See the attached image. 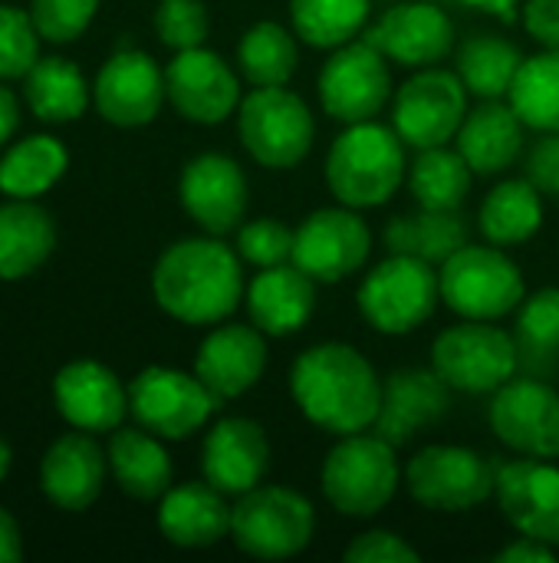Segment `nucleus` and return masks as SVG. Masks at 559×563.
I'll list each match as a JSON object with an SVG mask.
<instances>
[{
  "mask_svg": "<svg viewBox=\"0 0 559 563\" xmlns=\"http://www.w3.org/2000/svg\"><path fill=\"white\" fill-rule=\"evenodd\" d=\"M290 396L300 416L336 439L369 432L382 409V376L349 343L306 346L290 366Z\"/></svg>",
  "mask_w": 559,
  "mask_h": 563,
  "instance_id": "nucleus-1",
  "label": "nucleus"
},
{
  "mask_svg": "<svg viewBox=\"0 0 559 563\" xmlns=\"http://www.w3.org/2000/svg\"><path fill=\"white\" fill-rule=\"evenodd\" d=\"M237 247L221 238H185L161 251L152 271L155 303L178 323L217 327L244 303V267Z\"/></svg>",
  "mask_w": 559,
  "mask_h": 563,
  "instance_id": "nucleus-2",
  "label": "nucleus"
},
{
  "mask_svg": "<svg viewBox=\"0 0 559 563\" xmlns=\"http://www.w3.org/2000/svg\"><path fill=\"white\" fill-rule=\"evenodd\" d=\"M409 178L405 142L376 119L346 125L326 152V188L336 205L366 211L389 205Z\"/></svg>",
  "mask_w": 559,
  "mask_h": 563,
  "instance_id": "nucleus-3",
  "label": "nucleus"
},
{
  "mask_svg": "<svg viewBox=\"0 0 559 563\" xmlns=\"http://www.w3.org/2000/svg\"><path fill=\"white\" fill-rule=\"evenodd\" d=\"M405 472L399 468V449L379 432L343 435L323 459L320 488L326 505L343 518H376L399 495Z\"/></svg>",
  "mask_w": 559,
  "mask_h": 563,
  "instance_id": "nucleus-4",
  "label": "nucleus"
},
{
  "mask_svg": "<svg viewBox=\"0 0 559 563\" xmlns=\"http://www.w3.org/2000/svg\"><path fill=\"white\" fill-rule=\"evenodd\" d=\"M237 135L247 155L270 172L306 162L316 142V119L303 96L287 86H254L237 109Z\"/></svg>",
  "mask_w": 559,
  "mask_h": 563,
  "instance_id": "nucleus-5",
  "label": "nucleus"
},
{
  "mask_svg": "<svg viewBox=\"0 0 559 563\" xmlns=\"http://www.w3.org/2000/svg\"><path fill=\"white\" fill-rule=\"evenodd\" d=\"M441 303L458 313L461 320H504L514 313L524 297L527 284L511 254L497 244H465L445 264H438Z\"/></svg>",
  "mask_w": 559,
  "mask_h": 563,
  "instance_id": "nucleus-6",
  "label": "nucleus"
},
{
  "mask_svg": "<svg viewBox=\"0 0 559 563\" xmlns=\"http://www.w3.org/2000/svg\"><path fill=\"white\" fill-rule=\"evenodd\" d=\"M316 538V508L283 485H257L231 511V541L254 561H290Z\"/></svg>",
  "mask_w": 559,
  "mask_h": 563,
  "instance_id": "nucleus-7",
  "label": "nucleus"
},
{
  "mask_svg": "<svg viewBox=\"0 0 559 563\" xmlns=\"http://www.w3.org/2000/svg\"><path fill=\"white\" fill-rule=\"evenodd\" d=\"M441 303L435 264L412 254H389L379 261L356 290L362 320L382 336H409L432 320Z\"/></svg>",
  "mask_w": 559,
  "mask_h": 563,
  "instance_id": "nucleus-8",
  "label": "nucleus"
},
{
  "mask_svg": "<svg viewBox=\"0 0 559 563\" xmlns=\"http://www.w3.org/2000/svg\"><path fill=\"white\" fill-rule=\"evenodd\" d=\"M521 346L517 336L494 320H461L441 330L432 343V369L451 393L494 396L517 376Z\"/></svg>",
  "mask_w": 559,
  "mask_h": 563,
  "instance_id": "nucleus-9",
  "label": "nucleus"
},
{
  "mask_svg": "<svg viewBox=\"0 0 559 563\" xmlns=\"http://www.w3.org/2000/svg\"><path fill=\"white\" fill-rule=\"evenodd\" d=\"M494 475L484 455L465 445H425L405 465V488L415 505L438 515H461L494 498Z\"/></svg>",
  "mask_w": 559,
  "mask_h": 563,
  "instance_id": "nucleus-10",
  "label": "nucleus"
},
{
  "mask_svg": "<svg viewBox=\"0 0 559 563\" xmlns=\"http://www.w3.org/2000/svg\"><path fill=\"white\" fill-rule=\"evenodd\" d=\"M316 96L329 119L353 125L376 119L392 102V63L366 36L329 49L316 76Z\"/></svg>",
  "mask_w": 559,
  "mask_h": 563,
  "instance_id": "nucleus-11",
  "label": "nucleus"
},
{
  "mask_svg": "<svg viewBox=\"0 0 559 563\" xmlns=\"http://www.w3.org/2000/svg\"><path fill=\"white\" fill-rule=\"evenodd\" d=\"M217 409L221 399L198 379V373L148 366L128 383V412L158 439L181 442L201 432Z\"/></svg>",
  "mask_w": 559,
  "mask_h": 563,
  "instance_id": "nucleus-12",
  "label": "nucleus"
},
{
  "mask_svg": "<svg viewBox=\"0 0 559 563\" xmlns=\"http://www.w3.org/2000/svg\"><path fill=\"white\" fill-rule=\"evenodd\" d=\"M468 96L455 69H415L392 96V129L415 152L448 145L468 115Z\"/></svg>",
  "mask_w": 559,
  "mask_h": 563,
  "instance_id": "nucleus-13",
  "label": "nucleus"
},
{
  "mask_svg": "<svg viewBox=\"0 0 559 563\" xmlns=\"http://www.w3.org/2000/svg\"><path fill=\"white\" fill-rule=\"evenodd\" d=\"M372 231L356 208H316L297 228L293 264L320 287L343 284L369 264Z\"/></svg>",
  "mask_w": 559,
  "mask_h": 563,
  "instance_id": "nucleus-14",
  "label": "nucleus"
},
{
  "mask_svg": "<svg viewBox=\"0 0 559 563\" xmlns=\"http://www.w3.org/2000/svg\"><path fill=\"white\" fill-rule=\"evenodd\" d=\"M488 426L504 449L527 459H559V393L554 386L514 376L491 396Z\"/></svg>",
  "mask_w": 559,
  "mask_h": 563,
  "instance_id": "nucleus-15",
  "label": "nucleus"
},
{
  "mask_svg": "<svg viewBox=\"0 0 559 563\" xmlns=\"http://www.w3.org/2000/svg\"><path fill=\"white\" fill-rule=\"evenodd\" d=\"M165 89L175 112L194 125H221L241 109V73L214 49L175 53L165 66Z\"/></svg>",
  "mask_w": 559,
  "mask_h": 563,
  "instance_id": "nucleus-16",
  "label": "nucleus"
},
{
  "mask_svg": "<svg viewBox=\"0 0 559 563\" xmlns=\"http://www.w3.org/2000/svg\"><path fill=\"white\" fill-rule=\"evenodd\" d=\"M494 498L504 521L559 551V468L550 459H514L497 465Z\"/></svg>",
  "mask_w": 559,
  "mask_h": 563,
  "instance_id": "nucleus-17",
  "label": "nucleus"
},
{
  "mask_svg": "<svg viewBox=\"0 0 559 563\" xmlns=\"http://www.w3.org/2000/svg\"><path fill=\"white\" fill-rule=\"evenodd\" d=\"M178 198L185 214L214 238L234 234L247 214V175L244 168L221 152H204L181 168Z\"/></svg>",
  "mask_w": 559,
  "mask_h": 563,
  "instance_id": "nucleus-18",
  "label": "nucleus"
},
{
  "mask_svg": "<svg viewBox=\"0 0 559 563\" xmlns=\"http://www.w3.org/2000/svg\"><path fill=\"white\" fill-rule=\"evenodd\" d=\"M270 465L273 449L260 422L247 416H231L208 429L201 445V475L217 492L241 498L267 482Z\"/></svg>",
  "mask_w": 559,
  "mask_h": 563,
  "instance_id": "nucleus-19",
  "label": "nucleus"
},
{
  "mask_svg": "<svg viewBox=\"0 0 559 563\" xmlns=\"http://www.w3.org/2000/svg\"><path fill=\"white\" fill-rule=\"evenodd\" d=\"M366 40L382 49L389 63L425 69L438 66L455 49V23L435 0H405L389 7L366 30Z\"/></svg>",
  "mask_w": 559,
  "mask_h": 563,
  "instance_id": "nucleus-20",
  "label": "nucleus"
},
{
  "mask_svg": "<svg viewBox=\"0 0 559 563\" xmlns=\"http://www.w3.org/2000/svg\"><path fill=\"white\" fill-rule=\"evenodd\" d=\"M267 333H260L254 323H217L198 346L194 373L198 379L221 399H241L247 396L267 373Z\"/></svg>",
  "mask_w": 559,
  "mask_h": 563,
  "instance_id": "nucleus-21",
  "label": "nucleus"
},
{
  "mask_svg": "<svg viewBox=\"0 0 559 563\" xmlns=\"http://www.w3.org/2000/svg\"><path fill=\"white\" fill-rule=\"evenodd\" d=\"M168 99L165 69L142 49H119L96 76V109L119 129L148 125Z\"/></svg>",
  "mask_w": 559,
  "mask_h": 563,
  "instance_id": "nucleus-22",
  "label": "nucleus"
},
{
  "mask_svg": "<svg viewBox=\"0 0 559 563\" xmlns=\"http://www.w3.org/2000/svg\"><path fill=\"white\" fill-rule=\"evenodd\" d=\"M451 406V389L435 369H392L382 379V409L372 426L395 449L409 445L422 429L445 419Z\"/></svg>",
  "mask_w": 559,
  "mask_h": 563,
  "instance_id": "nucleus-23",
  "label": "nucleus"
},
{
  "mask_svg": "<svg viewBox=\"0 0 559 563\" xmlns=\"http://www.w3.org/2000/svg\"><path fill=\"white\" fill-rule=\"evenodd\" d=\"M53 399L59 416L82 432H115L128 412V389L96 360L63 366L53 379Z\"/></svg>",
  "mask_w": 559,
  "mask_h": 563,
  "instance_id": "nucleus-24",
  "label": "nucleus"
},
{
  "mask_svg": "<svg viewBox=\"0 0 559 563\" xmlns=\"http://www.w3.org/2000/svg\"><path fill=\"white\" fill-rule=\"evenodd\" d=\"M316 280L293 261L260 267L244 290L247 320L270 340L300 333L316 313Z\"/></svg>",
  "mask_w": 559,
  "mask_h": 563,
  "instance_id": "nucleus-25",
  "label": "nucleus"
},
{
  "mask_svg": "<svg viewBox=\"0 0 559 563\" xmlns=\"http://www.w3.org/2000/svg\"><path fill=\"white\" fill-rule=\"evenodd\" d=\"M231 511L227 495L211 482L171 485L158 505V531L175 548L204 551L231 538Z\"/></svg>",
  "mask_w": 559,
  "mask_h": 563,
  "instance_id": "nucleus-26",
  "label": "nucleus"
},
{
  "mask_svg": "<svg viewBox=\"0 0 559 563\" xmlns=\"http://www.w3.org/2000/svg\"><path fill=\"white\" fill-rule=\"evenodd\" d=\"M105 455L96 445V439L79 432H69L53 442L40 465V488L43 495L63 508V511H86L105 482Z\"/></svg>",
  "mask_w": 559,
  "mask_h": 563,
  "instance_id": "nucleus-27",
  "label": "nucleus"
},
{
  "mask_svg": "<svg viewBox=\"0 0 559 563\" xmlns=\"http://www.w3.org/2000/svg\"><path fill=\"white\" fill-rule=\"evenodd\" d=\"M524 132L527 125L514 112L507 99H481V106L468 109L455 148L465 155V162L474 168L478 178L507 172L521 152H524Z\"/></svg>",
  "mask_w": 559,
  "mask_h": 563,
  "instance_id": "nucleus-28",
  "label": "nucleus"
},
{
  "mask_svg": "<svg viewBox=\"0 0 559 563\" xmlns=\"http://www.w3.org/2000/svg\"><path fill=\"white\" fill-rule=\"evenodd\" d=\"M109 468L119 488L135 501H158L171 488V455L148 429H115L109 442Z\"/></svg>",
  "mask_w": 559,
  "mask_h": 563,
  "instance_id": "nucleus-29",
  "label": "nucleus"
},
{
  "mask_svg": "<svg viewBox=\"0 0 559 563\" xmlns=\"http://www.w3.org/2000/svg\"><path fill=\"white\" fill-rule=\"evenodd\" d=\"M478 228H481L484 241H491L497 247L527 244L544 228L540 188L530 178L497 181L478 208Z\"/></svg>",
  "mask_w": 559,
  "mask_h": 563,
  "instance_id": "nucleus-30",
  "label": "nucleus"
},
{
  "mask_svg": "<svg viewBox=\"0 0 559 563\" xmlns=\"http://www.w3.org/2000/svg\"><path fill=\"white\" fill-rule=\"evenodd\" d=\"M56 247L53 218L30 205V198H16L0 205V280H20L33 274Z\"/></svg>",
  "mask_w": 559,
  "mask_h": 563,
  "instance_id": "nucleus-31",
  "label": "nucleus"
},
{
  "mask_svg": "<svg viewBox=\"0 0 559 563\" xmlns=\"http://www.w3.org/2000/svg\"><path fill=\"white\" fill-rule=\"evenodd\" d=\"M468 241V221L461 218V211L418 208L412 214H395L385 224L389 254H412L428 264H445Z\"/></svg>",
  "mask_w": 559,
  "mask_h": 563,
  "instance_id": "nucleus-32",
  "label": "nucleus"
},
{
  "mask_svg": "<svg viewBox=\"0 0 559 563\" xmlns=\"http://www.w3.org/2000/svg\"><path fill=\"white\" fill-rule=\"evenodd\" d=\"M23 96L33 115L43 122H72L89 106V86L76 63L63 56H46L23 76Z\"/></svg>",
  "mask_w": 559,
  "mask_h": 563,
  "instance_id": "nucleus-33",
  "label": "nucleus"
},
{
  "mask_svg": "<svg viewBox=\"0 0 559 563\" xmlns=\"http://www.w3.org/2000/svg\"><path fill=\"white\" fill-rule=\"evenodd\" d=\"M300 36L277 20L254 23L237 43V73L250 86H287L300 66Z\"/></svg>",
  "mask_w": 559,
  "mask_h": 563,
  "instance_id": "nucleus-34",
  "label": "nucleus"
},
{
  "mask_svg": "<svg viewBox=\"0 0 559 563\" xmlns=\"http://www.w3.org/2000/svg\"><path fill=\"white\" fill-rule=\"evenodd\" d=\"M471 181H474V168L465 162L458 148L448 145L422 148L409 165V188L418 208L461 211V205L471 195Z\"/></svg>",
  "mask_w": 559,
  "mask_h": 563,
  "instance_id": "nucleus-35",
  "label": "nucleus"
},
{
  "mask_svg": "<svg viewBox=\"0 0 559 563\" xmlns=\"http://www.w3.org/2000/svg\"><path fill=\"white\" fill-rule=\"evenodd\" d=\"M524 63V53L497 36V33H474L458 49V76L474 99H507L514 76Z\"/></svg>",
  "mask_w": 559,
  "mask_h": 563,
  "instance_id": "nucleus-36",
  "label": "nucleus"
},
{
  "mask_svg": "<svg viewBox=\"0 0 559 563\" xmlns=\"http://www.w3.org/2000/svg\"><path fill=\"white\" fill-rule=\"evenodd\" d=\"M507 102L534 132H559V49L524 56Z\"/></svg>",
  "mask_w": 559,
  "mask_h": 563,
  "instance_id": "nucleus-37",
  "label": "nucleus"
},
{
  "mask_svg": "<svg viewBox=\"0 0 559 563\" xmlns=\"http://www.w3.org/2000/svg\"><path fill=\"white\" fill-rule=\"evenodd\" d=\"M372 13V0H290L293 33L313 49H336L356 40Z\"/></svg>",
  "mask_w": 559,
  "mask_h": 563,
  "instance_id": "nucleus-38",
  "label": "nucleus"
},
{
  "mask_svg": "<svg viewBox=\"0 0 559 563\" xmlns=\"http://www.w3.org/2000/svg\"><path fill=\"white\" fill-rule=\"evenodd\" d=\"M66 172V148L49 135H30L0 158V191L13 198H36Z\"/></svg>",
  "mask_w": 559,
  "mask_h": 563,
  "instance_id": "nucleus-39",
  "label": "nucleus"
},
{
  "mask_svg": "<svg viewBox=\"0 0 559 563\" xmlns=\"http://www.w3.org/2000/svg\"><path fill=\"white\" fill-rule=\"evenodd\" d=\"M517 346L521 353H559V287L527 294L517 307Z\"/></svg>",
  "mask_w": 559,
  "mask_h": 563,
  "instance_id": "nucleus-40",
  "label": "nucleus"
},
{
  "mask_svg": "<svg viewBox=\"0 0 559 563\" xmlns=\"http://www.w3.org/2000/svg\"><path fill=\"white\" fill-rule=\"evenodd\" d=\"M297 231L283 218H254L237 228V254L250 267H277L293 261Z\"/></svg>",
  "mask_w": 559,
  "mask_h": 563,
  "instance_id": "nucleus-41",
  "label": "nucleus"
},
{
  "mask_svg": "<svg viewBox=\"0 0 559 563\" xmlns=\"http://www.w3.org/2000/svg\"><path fill=\"white\" fill-rule=\"evenodd\" d=\"M155 33L175 53L204 46V40L211 33L208 7L201 0H158V7H155Z\"/></svg>",
  "mask_w": 559,
  "mask_h": 563,
  "instance_id": "nucleus-42",
  "label": "nucleus"
},
{
  "mask_svg": "<svg viewBox=\"0 0 559 563\" xmlns=\"http://www.w3.org/2000/svg\"><path fill=\"white\" fill-rule=\"evenodd\" d=\"M40 30L30 13L0 3V79L26 76L40 59Z\"/></svg>",
  "mask_w": 559,
  "mask_h": 563,
  "instance_id": "nucleus-43",
  "label": "nucleus"
},
{
  "mask_svg": "<svg viewBox=\"0 0 559 563\" xmlns=\"http://www.w3.org/2000/svg\"><path fill=\"white\" fill-rule=\"evenodd\" d=\"M99 0H33L30 16L43 40L49 43H69L76 40L96 16Z\"/></svg>",
  "mask_w": 559,
  "mask_h": 563,
  "instance_id": "nucleus-44",
  "label": "nucleus"
},
{
  "mask_svg": "<svg viewBox=\"0 0 559 563\" xmlns=\"http://www.w3.org/2000/svg\"><path fill=\"white\" fill-rule=\"evenodd\" d=\"M418 558L422 554L402 534L382 531V528L356 534L343 551L346 563H418Z\"/></svg>",
  "mask_w": 559,
  "mask_h": 563,
  "instance_id": "nucleus-45",
  "label": "nucleus"
},
{
  "mask_svg": "<svg viewBox=\"0 0 559 563\" xmlns=\"http://www.w3.org/2000/svg\"><path fill=\"white\" fill-rule=\"evenodd\" d=\"M524 178H530L540 195H559V132H540L524 158Z\"/></svg>",
  "mask_w": 559,
  "mask_h": 563,
  "instance_id": "nucleus-46",
  "label": "nucleus"
},
{
  "mask_svg": "<svg viewBox=\"0 0 559 563\" xmlns=\"http://www.w3.org/2000/svg\"><path fill=\"white\" fill-rule=\"evenodd\" d=\"M521 20L540 46L559 49V0H524Z\"/></svg>",
  "mask_w": 559,
  "mask_h": 563,
  "instance_id": "nucleus-47",
  "label": "nucleus"
},
{
  "mask_svg": "<svg viewBox=\"0 0 559 563\" xmlns=\"http://www.w3.org/2000/svg\"><path fill=\"white\" fill-rule=\"evenodd\" d=\"M557 558V548H550V544H544V541H534V538H517V541H511V544H504L497 554H494V561L497 563H547Z\"/></svg>",
  "mask_w": 559,
  "mask_h": 563,
  "instance_id": "nucleus-48",
  "label": "nucleus"
},
{
  "mask_svg": "<svg viewBox=\"0 0 559 563\" xmlns=\"http://www.w3.org/2000/svg\"><path fill=\"white\" fill-rule=\"evenodd\" d=\"M23 548H20V528L16 521L0 508V563L20 561Z\"/></svg>",
  "mask_w": 559,
  "mask_h": 563,
  "instance_id": "nucleus-49",
  "label": "nucleus"
},
{
  "mask_svg": "<svg viewBox=\"0 0 559 563\" xmlns=\"http://www.w3.org/2000/svg\"><path fill=\"white\" fill-rule=\"evenodd\" d=\"M465 7H474L481 13H491L504 23H514L517 20V10H524V0H461Z\"/></svg>",
  "mask_w": 559,
  "mask_h": 563,
  "instance_id": "nucleus-50",
  "label": "nucleus"
},
{
  "mask_svg": "<svg viewBox=\"0 0 559 563\" xmlns=\"http://www.w3.org/2000/svg\"><path fill=\"white\" fill-rule=\"evenodd\" d=\"M16 132V99L0 86V145Z\"/></svg>",
  "mask_w": 559,
  "mask_h": 563,
  "instance_id": "nucleus-51",
  "label": "nucleus"
},
{
  "mask_svg": "<svg viewBox=\"0 0 559 563\" xmlns=\"http://www.w3.org/2000/svg\"><path fill=\"white\" fill-rule=\"evenodd\" d=\"M7 472H10V445L0 439V482L7 478Z\"/></svg>",
  "mask_w": 559,
  "mask_h": 563,
  "instance_id": "nucleus-52",
  "label": "nucleus"
},
{
  "mask_svg": "<svg viewBox=\"0 0 559 563\" xmlns=\"http://www.w3.org/2000/svg\"><path fill=\"white\" fill-rule=\"evenodd\" d=\"M435 3H438V0H435Z\"/></svg>",
  "mask_w": 559,
  "mask_h": 563,
  "instance_id": "nucleus-53",
  "label": "nucleus"
}]
</instances>
